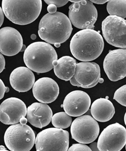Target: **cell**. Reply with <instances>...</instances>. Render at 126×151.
I'll return each instance as SVG.
<instances>
[{
    "label": "cell",
    "mask_w": 126,
    "mask_h": 151,
    "mask_svg": "<svg viewBox=\"0 0 126 151\" xmlns=\"http://www.w3.org/2000/svg\"><path fill=\"white\" fill-rule=\"evenodd\" d=\"M54 45H55V46L56 47H60L61 44H58V43H56V44H54Z\"/></svg>",
    "instance_id": "74e56055"
},
{
    "label": "cell",
    "mask_w": 126,
    "mask_h": 151,
    "mask_svg": "<svg viewBox=\"0 0 126 151\" xmlns=\"http://www.w3.org/2000/svg\"><path fill=\"white\" fill-rule=\"evenodd\" d=\"M4 141L10 151H29L35 144V135L30 126L18 123L7 128Z\"/></svg>",
    "instance_id": "5b68a950"
},
{
    "label": "cell",
    "mask_w": 126,
    "mask_h": 151,
    "mask_svg": "<svg viewBox=\"0 0 126 151\" xmlns=\"http://www.w3.org/2000/svg\"><path fill=\"white\" fill-rule=\"evenodd\" d=\"M93 4L94 3L96 4H104L106 2H109V1L108 0H93V1H90Z\"/></svg>",
    "instance_id": "4dcf8cb0"
},
{
    "label": "cell",
    "mask_w": 126,
    "mask_h": 151,
    "mask_svg": "<svg viewBox=\"0 0 126 151\" xmlns=\"http://www.w3.org/2000/svg\"><path fill=\"white\" fill-rule=\"evenodd\" d=\"M100 132L98 122L89 115L80 116L71 125L72 138L82 144H90L97 139Z\"/></svg>",
    "instance_id": "ba28073f"
},
{
    "label": "cell",
    "mask_w": 126,
    "mask_h": 151,
    "mask_svg": "<svg viewBox=\"0 0 126 151\" xmlns=\"http://www.w3.org/2000/svg\"><path fill=\"white\" fill-rule=\"evenodd\" d=\"M37 151H66L69 148V133L59 128H48L38 133L35 141Z\"/></svg>",
    "instance_id": "8992f818"
},
{
    "label": "cell",
    "mask_w": 126,
    "mask_h": 151,
    "mask_svg": "<svg viewBox=\"0 0 126 151\" xmlns=\"http://www.w3.org/2000/svg\"><path fill=\"white\" fill-rule=\"evenodd\" d=\"M69 1L71 2H73V3H78V2H80L81 0H71Z\"/></svg>",
    "instance_id": "836d02e7"
},
{
    "label": "cell",
    "mask_w": 126,
    "mask_h": 151,
    "mask_svg": "<svg viewBox=\"0 0 126 151\" xmlns=\"http://www.w3.org/2000/svg\"><path fill=\"white\" fill-rule=\"evenodd\" d=\"M51 121L54 127L63 129L71 125L72 119L71 116L65 112H61L55 114L52 116Z\"/></svg>",
    "instance_id": "7402d4cb"
},
{
    "label": "cell",
    "mask_w": 126,
    "mask_h": 151,
    "mask_svg": "<svg viewBox=\"0 0 126 151\" xmlns=\"http://www.w3.org/2000/svg\"><path fill=\"white\" fill-rule=\"evenodd\" d=\"M42 7L41 0H3L2 9L7 19L18 25L29 24L39 16Z\"/></svg>",
    "instance_id": "3957f363"
},
{
    "label": "cell",
    "mask_w": 126,
    "mask_h": 151,
    "mask_svg": "<svg viewBox=\"0 0 126 151\" xmlns=\"http://www.w3.org/2000/svg\"><path fill=\"white\" fill-rule=\"evenodd\" d=\"M100 78L101 68L97 63L82 62L76 64L75 74L69 81L73 86L89 88L96 86Z\"/></svg>",
    "instance_id": "8fae6325"
},
{
    "label": "cell",
    "mask_w": 126,
    "mask_h": 151,
    "mask_svg": "<svg viewBox=\"0 0 126 151\" xmlns=\"http://www.w3.org/2000/svg\"><path fill=\"white\" fill-rule=\"evenodd\" d=\"M90 106L91 99L89 95L81 90L69 93L66 96L63 103L64 112L72 117H79L86 113Z\"/></svg>",
    "instance_id": "5bb4252c"
},
{
    "label": "cell",
    "mask_w": 126,
    "mask_h": 151,
    "mask_svg": "<svg viewBox=\"0 0 126 151\" xmlns=\"http://www.w3.org/2000/svg\"><path fill=\"white\" fill-rule=\"evenodd\" d=\"M103 37L109 44L126 49V21L117 16L109 15L101 24Z\"/></svg>",
    "instance_id": "9c48e42d"
},
{
    "label": "cell",
    "mask_w": 126,
    "mask_h": 151,
    "mask_svg": "<svg viewBox=\"0 0 126 151\" xmlns=\"http://www.w3.org/2000/svg\"><path fill=\"white\" fill-rule=\"evenodd\" d=\"M28 121L33 126L42 129L50 124L53 112L50 107L43 103H34L28 107Z\"/></svg>",
    "instance_id": "e0dca14e"
},
{
    "label": "cell",
    "mask_w": 126,
    "mask_h": 151,
    "mask_svg": "<svg viewBox=\"0 0 126 151\" xmlns=\"http://www.w3.org/2000/svg\"><path fill=\"white\" fill-rule=\"evenodd\" d=\"M12 88L20 93L26 92L33 88L35 83V76L30 69L19 67L14 69L10 76Z\"/></svg>",
    "instance_id": "ac0fdd59"
},
{
    "label": "cell",
    "mask_w": 126,
    "mask_h": 151,
    "mask_svg": "<svg viewBox=\"0 0 126 151\" xmlns=\"http://www.w3.org/2000/svg\"><path fill=\"white\" fill-rule=\"evenodd\" d=\"M57 62V65L53 67L55 75L61 80L69 81L75 72V59L69 56H64L58 59Z\"/></svg>",
    "instance_id": "ffe728a7"
},
{
    "label": "cell",
    "mask_w": 126,
    "mask_h": 151,
    "mask_svg": "<svg viewBox=\"0 0 126 151\" xmlns=\"http://www.w3.org/2000/svg\"><path fill=\"white\" fill-rule=\"evenodd\" d=\"M57 7L53 4H50L47 7V11L50 14H55L57 12Z\"/></svg>",
    "instance_id": "83f0119b"
},
{
    "label": "cell",
    "mask_w": 126,
    "mask_h": 151,
    "mask_svg": "<svg viewBox=\"0 0 126 151\" xmlns=\"http://www.w3.org/2000/svg\"><path fill=\"white\" fill-rule=\"evenodd\" d=\"M23 46V37L18 30L6 27L0 29V52L8 57L18 54Z\"/></svg>",
    "instance_id": "9a60e30c"
},
{
    "label": "cell",
    "mask_w": 126,
    "mask_h": 151,
    "mask_svg": "<svg viewBox=\"0 0 126 151\" xmlns=\"http://www.w3.org/2000/svg\"><path fill=\"white\" fill-rule=\"evenodd\" d=\"M5 68V59L3 55L0 52V73Z\"/></svg>",
    "instance_id": "4316f807"
},
{
    "label": "cell",
    "mask_w": 126,
    "mask_h": 151,
    "mask_svg": "<svg viewBox=\"0 0 126 151\" xmlns=\"http://www.w3.org/2000/svg\"><path fill=\"white\" fill-rule=\"evenodd\" d=\"M90 148L91 149V151H99V149L98 148V145L96 142H91V143H90V146H89Z\"/></svg>",
    "instance_id": "f1b7e54d"
},
{
    "label": "cell",
    "mask_w": 126,
    "mask_h": 151,
    "mask_svg": "<svg viewBox=\"0 0 126 151\" xmlns=\"http://www.w3.org/2000/svg\"><path fill=\"white\" fill-rule=\"evenodd\" d=\"M10 89L8 88V87H6V93H8Z\"/></svg>",
    "instance_id": "f35d334b"
},
{
    "label": "cell",
    "mask_w": 126,
    "mask_h": 151,
    "mask_svg": "<svg viewBox=\"0 0 126 151\" xmlns=\"http://www.w3.org/2000/svg\"><path fill=\"white\" fill-rule=\"evenodd\" d=\"M126 86L123 85L117 89L114 95V99L123 106H126Z\"/></svg>",
    "instance_id": "603a6c76"
},
{
    "label": "cell",
    "mask_w": 126,
    "mask_h": 151,
    "mask_svg": "<svg viewBox=\"0 0 126 151\" xmlns=\"http://www.w3.org/2000/svg\"><path fill=\"white\" fill-rule=\"evenodd\" d=\"M34 98L40 103H51L57 99L59 88L57 82L49 77L39 78L33 86Z\"/></svg>",
    "instance_id": "2e32d148"
},
{
    "label": "cell",
    "mask_w": 126,
    "mask_h": 151,
    "mask_svg": "<svg viewBox=\"0 0 126 151\" xmlns=\"http://www.w3.org/2000/svg\"><path fill=\"white\" fill-rule=\"evenodd\" d=\"M4 20V14L2 8L0 7V27L2 26Z\"/></svg>",
    "instance_id": "f546056e"
},
{
    "label": "cell",
    "mask_w": 126,
    "mask_h": 151,
    "mask_svg": "<svg viewBox=\"0 0 126 151\" xmlns=\"http://www.w3.org/2000/svg\"><path fill=\"white\" fill-rule=\"evenodd\" d=\"M44 1L48 5H50V4H53L54 5H55L57 7L63 6L69 2V1H67V0H66V1H64V0H62V1H59V0H45Z\"/></svg>",
    "instance_id": "d4e9b609"
},
{
    "label": "cell",
    "mask_w": 126,
    "mask_h": 151,
    "mask_svg": "<svg viewBox=\"0 0 126 151\" xmlns=\"http://www.w3.org/2000/svg\"><path fill=\"white\" fill-rule=\"evenodd\" d=\"M104 82V80H103V78H99V83H103Z\"/></svg>",
    "instance_id": "8d00e7d4"
},
{
    "label": "cell",
    "mask_w": 126,
    "mask_h": 151,
    "mask_svg": "<svg viewBox=\"0 0 126 151\" xmlns=\"http://www.w3.org/2000/svg\"><path fill=\"white\" fill-rule=\"evenodd\" d=\"M69 18L71 24L79 29H93L98 12L90 1L82 0L69 6Z\"/></svg>",
    "instance_id": "52a82bcc"
},
{
    "label": "cell",
    "mask_w": 126,
    "mask_h": 151,
    "mask_svg": "<svg viewBox=\"0 0 126 151\" xmlns=\"http://www.w3.org/2000/svg\"><path fill=\"white\" fill-rule=\"evenodd\" d=\"M28 122V120L25 117H22L20 120V123L21 124H26Z\"/></svg>",
    "instance_id": "1f68e13d"
},
{
    "label": "cell",
    "mask_w": 126,
    "mask_h": 151,
    "mask_svg": "<svg viewBox=\"0 0 126 151\" xmlns=\"http://www.w3.org/2000/svg\"><path fill=\"white\" fill-rule=\"evenodd\" d=\"M69 18L62 13H48L39 24V37L50 44H62L69 38L72 32Z\"/></svg>",
    "instance_id": "7a4b0ae2"
},
{
    "label": "cell",
    "mask_w": 126,
    "mask_h": 151,
    "mask_svg": "<svg viewBox=\"0 0 126 151\" xmlns=\"http://www.w3.org/2000/svg\"><path fill=\"white\" fill-rule=\"evenodd\" d=\"M91 113L96 121L105 122L113 118L115 108L113 103L107 98H99L93 103Z\"/></svg>",
    "instance_id": "d6986e66"
},
{
    "label": "cell",
    "mask_w": 126,
    "mask_h": 151,
    "mask_svg": "<svg viewBox=\"0 0 126 151\" xmlns=\"http://www.w3.org/2000/svg\"><path fill=\"white\" fill-rule=\"evenodd\" d=\"M104 47L103 38L100 32L82 29L77 32L70 41L72 55L82 62H90L101 54Z\"/></svg>",
    "instance_id": "6da1fadb"
},
{
    "label": "cell",
    "mask_w": 126,
    "mask_h": 151,
    "mask_svg": "<svg viewBox=\"0 0 126 151\" xmlns=\"http://www.w3.org/2000/svg\"><path fill=\"white\" fill-rule=\"evenodd\" d=\"M0 151H7V150L5 148V147L4 146L0 145Z\"/></svg>",
    "instance_id": "d6a6232c"
},
{
    "label": "cell",
    "mask_w": 126,
    "mask_h": 151,
    "mask_svg": "<svg viewBox=\"0 0 126 151\" xmlns=\"http://www.w3.org/2000/svg\"><path fill=\"white\" fill-rule=\"evenodd\" d=\"M67 151H91L90 147L85 144L78 143L72 145L69 148Z\"/></svg>",
    "instance_id": "cb8c5ba5"
},
{
    "label": "cell",
    "mask_w": 126,
    "mask_h": 151,
    "mask_svg": "<svg viewBox=\"0 0 126 151\" xmlns=\"http://www.w3.org/2000/svg\"><path fill=\"white\" fill-rule=\"evenodd\" d=\"M6 93V86L3 81L0 79V100L2 99Z\"/></svg>",
    "instance_id": "484cf974"
},
{
    "label": "cell",
    "mask_w": 126,
    "mask_h": 151,
    "mask_svg": "<svg viewBox=\"0 0 126 151\" xmlns=\"http://www.w3.org/2000/svg\"><path fill=\"white\" fill-rule=\"evenodd\" d=\"M31 38H32V40H35L36 39V38H37V36L35 35V34H33L32 36H31Z\"/></svg>",
    "instance_id": "e575fe53"
},
{
    "label": "cell",
    "mask_w": 126,
    "mask_h": 151,
    "mask_svg": "<svg viewBox=\"0 0 126 151\" xmlns=\"http://www.w3.org/2000/svg\"><path fill=\"white\" fill-rule=\"evenodd\" d=\"M58 59L57 52L51 45L35 42L26 47L24 61L27 68L38 73L48 72L53 68V62Z\"/></svg>",
    "instance_id": "277c9868"
},
{
    "label": "cell",
    "mask_w": 126,
    "mask_h": 151,
    "mask_svg": "<svg viewBox=\"0 0 126 151\" xmlns=\"http://www.w3.org/2000/svg\"><path fill=\"white\" fill-rule=\"evenodd\" d=\"M26 46L24 45H23V47H22V49H21V51L20 52H23V51H24L26 50Z\"/></svg>",
    "instance_id": "d590c367"
},
{
    "label": "cell",
    "mask_w": 126,
    "mask_h": 151,
    "mask_svg": "<svg viewBox=\"0 0 126 151\" xmlns=\"http://www.w3.org/2000/svg\"><path fill=\"white\" fill-rule=\"evenodd\" d=\"M126 49L110 51L103 62L104 70L112 81L120 80L126 76Z\"/></svg>",
    "instance_id": "7c38bea8"
},
{
    "label": "cell",
    "mask_w": 126,
    "mask_h": 151,
    "mask_svg": "<svg viewBox=\"0 0 126 151\" xmlns=\"http://www.w3.org/2000/svg\"><path fill=\"white\" fill-rule=\"evenodd\" d=\"M126 143V128L118 123H115L103 130L97 145L99 151H120Z\"/></svg>",
    "instance_id": "30bf717a"
},
{
    "label": "cell",
    "mask_w": 126,
    "mask_h": 151,
    "mask_svg": "<svg viewBox=\"0 0 126 151\" xmlns=\"http://www.w3.org/2000/svg\"><path fill=\"white\" fill-rule=\"evenodd\" d=\"M126 114H125V124H126Z\"/></svg>",
    "instance_id": "ab89813d"
},
{
    "label": "cell",
    "mask_w": 126,
    "mask_h": 151,
    "mask_svg": "<svg viewBox=\"0 0 126 151\" xmlns=\"http://www.w3.org/2000/svg\"><path fill=\"white\" fill-rule=\"evenodd\" d=\"M27 108L24 101L17 98H10L0 105V122L5 125H13L25 117Z\"/></svg>",
    "instance_id": "4fadbf2b"
},
{
    "label": "cell",
    "mask_w": 126,
    "mask_h": 151,
    "mask_svg": "<svg viewBox=\"0 0 126 151\" xmlns=\"http://www.w3.org/2000/svg\"><path fill=\"white\" fill-rule=\"evenodd\" d=\"M126 0L109 1L107 6L108 13L110 15L125 19L126 18Z\"/></svg>",
    "instance_id": "44dd1931"
}]
</instances>
